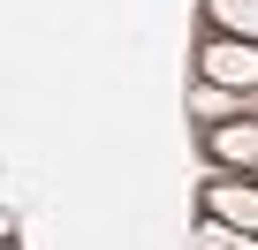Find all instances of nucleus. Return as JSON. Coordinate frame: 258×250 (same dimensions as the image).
Masks as SVG:
<instances>
[{
	"instance_id": "obj_1",
	"label": "nucleus",
	"mask_w": 258,
	"mask_h": 250,
	"mask_svg": "<svg viewBox=\"0 0 258 250\" xmlns=\"http://www.w3.org/2000/svg\"><path fill=\"white\" fill-rule=\"evenodd\" d=\"M190 76L198 84H220V91H258V38H220V31H198V53H190Z\"/></svg>"
},
{
	"instance_id": "obj_2",
	"label": "nucleus",
	"mask_w": 258,
	"mask_h": 250,
	"mask_svg": "<svg viewBox=\"0 0 258 250\" xmlns=\"http://www.w3.org/2000/svg\"><path fill=\"white\" fill-rule=\"evenodd\" d=\"M198 152H205V175H250L258 167V114L205 121V129H198Z\"/></svg>"
},
{
	"instance_id": "obj_3",
	"label": "nucleus",
	"mask_w": 258,
	"mask_h": 250,
	"mask_svg": "<svg viewBox=\"0 0 258 250\" xmlns=\"http://www.w3.org/2000/svg\"><path fill=\"white\" fill-rule=\"evenodd\" d=\"M198 212H205V220H220V227L258 235V182H250V175H205Z\"/></svg>"
},
{
	"instance_id": "obj_4",
	"label": "nucleus",
	"mask_w": 258,
	"mask_h": 250,
	"mask_svg": "<svg viewBox=\"0 0 258 250\" xmlns=\"http://www.w3.org/2000/svg\"><path fill=\"white\" fill-rule=\"evenodd\" d=\"M205 31H220V38H258V0H205Z\"/></svg>"
},
{
	"instance_id": "obj_5",
	"label": "nucleus",
	"mask_w": 258,
	"mask_h": 250,
	"mask_svg": "<svg viewBox=\"0 0 258 250\" xmlns=\"http://www.w3.org/2000/svg\"><path fill=\"white\" fill-rule=\"evenodd\" d=\"M198 250H258V235L220 227V220H205V212H198Z\"/></svg>"
},
{
	"instance_id": "obj_6",
	"label": "nucleus",
	"mask_w": 258,
	"mask_h": 250,
	"mask_svg": "<svg viewBox=\"0 0 258 250\" xmlns=\"http://www.w3.org/2000/svg\"><path fill=\"white\" fill-rule=\"evenodd\" d=\"M0 250H16V242H0Z\"/></svg>"
},
{
	"instance_id": "obj_7",
	"label": "nucleus",
	"mask_w": 258,
	"mask_h": 250,
	"mask_svg": "<svg viewBox=\"0 0 258 250\" xmlns=\"http://www.w3.org/2000/svg\"><path fill=\"white\" fill-rule=\"evenodd\" d=\"M250 182H258V167H250Z\"/></svg>"
}]
</instances>
